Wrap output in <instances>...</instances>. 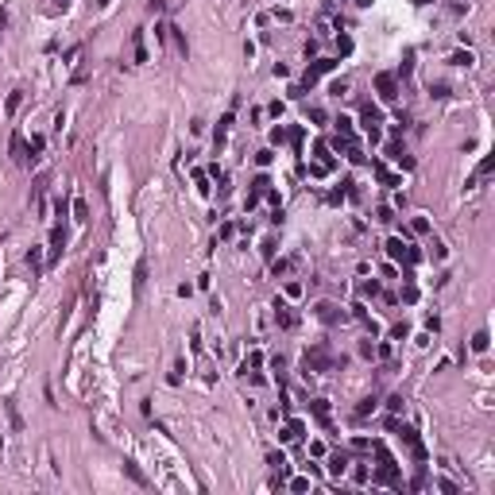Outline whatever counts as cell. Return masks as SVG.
Instances as JSON below:
<instances>
[{
  "instance_id": "6",
  "label": "cell",
  "mask_w": 495,
  "mask_h": 495,
  "mask_svg": "<svg viewBox=\"0 0 495 495\" xmlns=\"http://www.w3.org/2000/svg\"><path fill=\"white\" fill-rule=\"evenodd\" d=\"M329 70H337V58H317L310 70H306V85H313V81L321 78V74H329Z\"/></svg>"
},
{
  "instance_id": "33",
  "label": "cell",
  "mask_w": 495,
  "mask_h": 495,
  "mask_svg": "<svg viewBox=\"0 0 495 495\" xmlns=\"http://www.w3.org/2000/svg\"><path fill=\"white\" fill-rule=\"evenodd\" d=\"M333 4H337V0H333Z\"/></svg>"
},
{
  "instance_id": "12",
  "label": "cell",
  "mask_w": 495,
  "mask_h": 495,
  "mask_svg": "<svg viewBox=\"0 0 495 495\" xmlns=\"http://www.w3.org/2000/svg\"><path fill=\"white\" fill-rule=\"evenodd\" d=\"M267 464H271V468L278 472V480L287 476V457H283V453H271V457H267Z\"/></svg>"
},
{
  "instance_id": "15",
  "label": "cell",
  "mask_w": 495,
  "mask_h": 495,
  "mask_svg": "<svg viewBox=\"0 0 495 495\" xmlns=\"http://www.w3.org/2000/svg\"><path fill=\"white\" fill-rule=\"evenodd\" d=\"M4 410H8V422H12V429H24V418H19L16 402H4Z\"/></svg>"
},
{
  "instance_id": "31",
  "label": "cell",
  "mask_w": 495,
  "mask_h": 495,
  "mask_svg": "<svg viewBox=\"0 0 495 495\" xmlns=\"http://www.w3.org/2000/svg\"><path fill=\"white\" fill-rule=\"evenodd\" d=\"M387 406H391V414H399V410H402V395H391V399H387Z\"/></svg>"
},
{
  "instance_id": "19",
  "label": "cell",
  "mask_w": 495,
  "mask_h": 495,
  "mask_svg": "<svg viewBox=\"0 0 495 495\" xmlns=\"http://www.w3.org/2000/svg\"><path fill=\"white\" fill-rule=\"evenodd\" d=\"M228 124H232V113H228V116H221V124H217V147L225 143V136H228Z\"/></svg>"
},
{
  "instance_id": "20",
  "label": "cell",
  "mask_w": 495,
  "mask_h": 495,
  "mask_svg": "<svg viewBox=\"0 0 495 495\" xmlns=\"http://www.w3.org/2000/svg\"><path fill=\"white\" fill-rule=\"evenodd\" d=\"M136 62H147V47H143V31H136Z\"/></svg>"
},
{
  "instance_id": "8",
  "label": "cell",
  "mask_w": 495,
  "mask_h": 495,
  "mask_svg": "<svg viewBox=\"0 0 495 495\" xmlns=\"http://www.w3.org/2000/svg\"><path fill=\"white\" fill-rule=\"evenodd\" d=\"M317 317H321L325 325H337V321H345V310H337L333 302H321L317 306Z\"/></svg>"
},
{
  "instance_id": "10",
  "label": "cell",
  "mask_w": 495,
  "mask_h": 495,
  "mask_svg": "<svg viewBox=\"0 0 495 495\" xmlns=\"http://www.w3.org/2000/svg\"><path fill=\"white\" fill-rule=\"evenodd\" d=\"M62 248H66V232H62V228H54V232H51V263L62 255Z\"/></svg>"
},
{
  "instance_id": "30",
  "label": "cell",
  "mask_w": 495,
  "mask_h": 495,
  "mask_svg": "<svg viewBox=\"0 0 495 495\" xmlns=\"http://www.w3.org/2000/svg\"><path fill=\"white\" fill-rule=\"evenodd\" d=\"M19 101H24V97H19V89H16V93H8V113H16Z\"/></svg>"
},
{
  "instance_id": "16",
  "label": "cell",
  "mask_w": 495,
  "mask_h": 495,
  "mask_svg": "<svg viewBox=\"0 0 495 495\" xmlns=\"http://www.w3.org/2000/svg\"><path fill=\"white\" fill-rule=\"evenodd\" d=\"M124 472H128V476L136 480L139 487H147V476H143V472H139V468H136V464H132V461H124Z\"/></svg>"
},
{
  "instance_id": "26",
  "label": "cell",
  "mask_w": 495,
  "mask_h": 495,
  "mask_svg": "<svg viewBox=\"0 0 495 495\" xmlns=\"http://www.w3.org/2000/svg\"><path fill=\"white\" fill-rule=\"evenodd\" d=\"M143 278H147V263L139 260V263H136V287H143Z\"/></svg>"
},
{
  "instance_id": "14",
  "label": "cell",
  "mask_w": 495,
  "mask_h": 495,
  "mask_svg": "<svg viewBox=\"0 0 495 495\" xmlns=\"http://www.w3.org/2000/svg\"><path fill=\"white\" fill-rule=\"evenodd\" d=\"M310 406H313V414H317V422H321V426H329V402L317 399V402H310Z\"/></svg>"
},
{
  "instance_id": "27",
  "label": "cell",
  "mask_w": 495,
  "mask_h": 495,
  "mask_svg": "<svg viewBox=\"0 0 495 495\" xmlns=\"http://www.w3.org/2000/svg\"><path fill=\"white\" fill-rule=\"evenodd\" d=\"M12 155L24 159V139H19V136H12Z\"/></svg>"
},
{
  "instance_id": "11",
  "label": "cell",
  "mask_w": 495,
  "mask_h": 495,
  "mask_svg": "<svg viewBox=\"0 0 495 495\" xmlns=\"http://www.w3.org/2000/svg\"><path fill=\"white\" fill-rule=\"evenodd\" d=\"M375 178H379L383 186H402V178H395V174L387 170V166H383V163H375Z\"/></svg>"
},
{
  "instance_id": "17",
  "label": "cell",
  "mask_w": 495,
  "mask_h": 495,
  "mask_svg": "<svg viewBox=\"0 0 495 495\" xmlns=\"http://www.w3.org/2000/svg\"><path fill=\"white\" fill-rule=\"evenodd\" d=\"M290 267H294V260H275V263H271V275L278 278V275H287Z\"/></svg>"
},
{
  "instance_id": "23",
  "label": "cell",
  "mask_w": 495,
  "mask_h": 495,
  "mask_svg": "<svg viewBox=\"0 0 495 495\" xmlns=\"http://www.w3.org/2000/svg\"><path fill=\"white\" fill-rule=\"evenodd\" d=\"M372 410H375V399H364V402H360V406H356V418H368V414H372Z\"/></svg>"
},
{
  "instance_id": "3",
  "label": "cell",
  "mask_w": 495,
  "mask_h": 495,
  "mask_svg": "<svg viewBox=\"0 0 495 495\" xmlns=\"http://www.w3.org/2000/svg\"><path fill=\"white\" fill-rule=\"evenodd\" d=\"M391 429H395V434H399L402 441L410 445V453H414V461H426V445H422V437H418L414 429H410V426H399L395 418H391Z\"/></svg>"
},
{
  "instance_id": "13",
  "label": "cell",
  "mask_w": 495,
  "mask_h": 495,
  "mask_svg": "<svg viewBox=\"0 0 495 495\" xmlns=\"http://www.w3.org/2000/svg\"><path fill=\"white\" fill-rule=\"evenodd\" d=\"M43 136H31V143H27V155H31V163H39V155H43Z\"/></svg>"
},
{
  "instance_id": "9",
  "label": "cell",
  "mask_w": 495,
  "mask_h": 495,
  "mask_svg": "<svg viewBox=\"0 0 495 495\" xmlns=\"http://www.w3.org/2000/svg\"><path fill=\"white\" fill-rule=\"evenodd\" d=\"M329 472H333V476H345V472H348V453H333V457H329Z\"/></svg>"
},
{
  "instance_id": "18",
  "label": "cell",
  "mask_w": 495,
  "mask_h": 495,
  "mask_svg": "<svg viewBox=\"0 0 495 495\" xmlns=\"http://www.w3.org/2000/svg\"><path fill=\"white\" fill-rule=\"evenodd\" d=\"M453 66H472V62H476V58H472V51H457V54H453Z\"/></svg>"
},
{
  "instance_id": "28",
  "label": "cell",
  "mask_w": 495,
  "mask_h": 495,
  "mask_svg": "<svg viewBox=\"0 0 495 495\" xmlns=\"http://www.w3.org/2000/svg\"><path fill=\"white\" fill-rule=\"evenodd\" d=\"M306 487H310V480H306V476H298V480H290V491H306Z\"/></svg>"
},
{
  "instance_id": "21",
  "label": "cell",
  "mask_w": 495,
  "mask_h": 495,
  "mask_svg": "<svg viewBox=\"0 0 495 495\" xmlns=\"http://www.w3.org/2000/svg\"><path fill=\"white\" fill-rule=\"evenodd\" d=\"M74 217H78V221H89V205H85V201H74Z\"/></svg>"
},
{
  "instance_id": "25",
  "label": "cell",
  "mask_w": 495,
  "mask_h": 495,
  "mask_svg": "<svg viewBox=\"0 0 495 495\" xmlns=\"http://www.w3.org/2000/svg\"><path fill=\"white\" fill-rule=\"evenodd\" d=\"M472 348H476V352H487V333H476V337H472Z\"/></svg>"
},
{
  "instance_id": "29",
  "label": "cell",
  "mask_w": 495,
  "mask_h": 495,
  "mask_svg": "<svg viewBox=\"0 0 495 495\" xmlns=\"http://www.w3.org/2000/svg\"><path fill=\"white\" fill-rule=\"evenodd\" d=\"M193 182H198V190H201V193H209V178H205V174H201V170L193 174Z\"/></svg>"
},
{
  "instance_id": "32",
  "label": "cell",
  "mask_w": 495,
  "mask_h": 495,
  "mask_svg": "<svg viewBox=\"0 0 495 495\" xmlns=\"http://www.w3.org/2000/svg\"><path fill=\"white\" fill-rule=\"evenodd\" d=\"M0 449H4V441H0Z\"/></svg>"
},
{
  "instance_id": "1",
  "label": "cell",
  "mask_w": 495,
  "mask_h": 495,
  "mask_svg": "<svg viewBox=\"0 0 495 495\" xmlns=\"http://www.w3.org/2000/svg\"><path fill=\"white\" fill-rule=\"evenodd\" d=\"M372 453L379 457V472H375V484H387V487H402V476H399V464L379 441H372Z\"/></svg>"
},
{
  "instance_id": "4",
  "label": "cell",
  "mask_w": 495,
  "mask_h": 495,
  "mask_svg": "<svg viewBox=\"0 0 495 495\" xmlns=\"http://www.w3.org/2000/svg\"><path fill=\"white\" fill-rule=\"evenodd\" d=\"M387 255L399 260V263H418V248H410V244H402V240H387Z\"/></svg>"
},
{
  "instance_id": "24",
  "label": "cell",
  "mask_w": 495,
  "mask_h": 495,
  "mask_svg": "<svg viewBox=\"0 0 495 495\" xmlns=\"http://www.w3.org/2000/svg\"><path fill=\"white\" fill-rule=\"evenodd\" d=\"M410 228H414L418 236H426V232H429V221H426V217H414V225H410Z\"/></svg>"
},
{
  "instance_id": "7",
  "label": "cell",
  "mask_w": 495,
  "mask_h": 495,
  "mask_svg": "<svg viewBox=\"0 0 495 495\" xmlns=\"http://www.w3.org/2000/svg\"><path fill=\"white\" fill-rule=\"evenodd\" d=\"M275 321L283 325V329H294V325H298V317H294V310H290L287 302H275Z\"/></svg>"
},
{
  "instance_id": "22",
  "label": "cell",
  "mask_w": 495,
  "mask_h": 495,
  "mask_svg": "<svg viewBox=\"0 0 495 495\" xmlns=\"http://www.w3.org/2000/svg\"><path fill=\"white\" fill-rule=\"evenodd\" d=\"M337 132H340L345 139H352V120H348V116H340V120H337Z\"/></svg>"
},
{
  "instance_id": "5",
  "label": "cell",
  "mask_w": 495,
  "mask_h": 495,
  "mask_svg": "<svg viewBox=\"0 0 495 495\" xmlns=\"http://www.w3.org/2000/svg\"><path fill=\"white\" fill-rule=\"evenodd\" d=\"M375 89H379L383 101H395V97H399V81H395V74H379V78H375Z\"/></svg>"
},
{
  "instance_id": "2",
  "label": "cell",
  "mask_w": 495,
  "mask_h": 495,
  "mask_svg": "<svg viewBox=\"0 0 495 495\" xmlns=\"http://www.w3.org/2000/svg\"><path fill=\"white\" fill-rule=\"evenodd\" d=\"M333 364H337V360H333V352L325 345H313L310 352H306V372H329Z\"/></svg>"
}]
</instances>
